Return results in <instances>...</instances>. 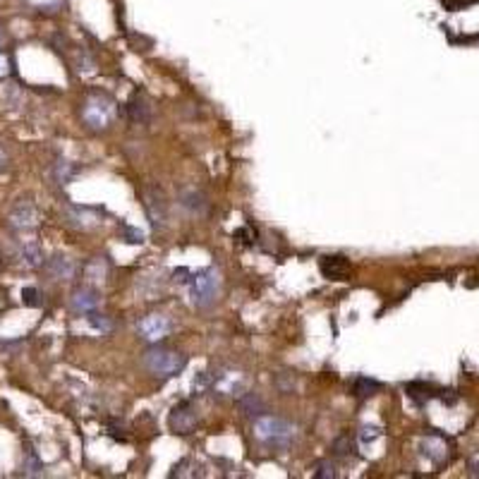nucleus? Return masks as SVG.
Listing matches in <instances>:
<instances>
[{
    "label": "nucleus",
    "mask_w": 479,
    "mask_h": 479,
    "mask_svg": "<svg viewBox=\"0 0 479 479\" xmlns=\"http://www.w3.org/2000/svg\"><path fill=\"white\" fill-rule=\"evenodd\" d=\"M89 326L94 331H98L101 336H106V333H111L113 331V321H111V317H106V314H98V312H91L89 317Z\"/></svg>",
    "instance_id": "b1692460"
},
{
    "label": "nucleus",
    "mask_w": 479,
    "mask_h": 479,
    "mask_svg": "<svg viewBox=\"0 0 479 479\" xmlns=\"http://www.w3.org/2000/svg\"><path fill=\"white\" fill-rule=\"evenodd\" d=\"M22 302L27 307H41V302H43L41 300V290H36V288H31V286L24 288L22 290Z\"/></svg>",
    "instance_id": "bb28decb"
},
{
    "label": "nucleus",
    "mask_w": 479,
    "mask_h": 479,
    "mask_svg": "<svg viewBox=\"0 0 479 479\" xmlns=\"http://www.w3.org/2000/svg\"><path fill=\"white\" fill-rule=\"evenodd\" d=\"M144 367H147L154 376L170 379V376H178L180 371H185L187 355H182L178 350L163 348V345H154V348H149L144 352Z\"/></svg>",
    "instance_id": "f03ea898"
},
{
    "label": "nucleus",
    "mask_w": 479,
    "mask_h": 479,
    "mask_svg": "<svg viewBox=\"0 0 479 479\" xmlns=\"http://www.w3.org/2000/svg\"><path fill=\"white\" fill-rule=\"evenodd\" d=\"M8 223L15 230H31L39 223V211L31 201H17L8 216Z\"/></svg>",
    "instance_id": "6e6552de"
},
{
    "label": "nucleus",
    "mask_w": 479,
    "mask_h": 479,
    "mask_svg": "<svg viewBox=\"0 0 479 479\" xmlns=\"http://www.w3.org/2000/svg\"><path fill=\"white\" fill-rule=\"evenodd\" d=\"M232 237H237L240 242H244V244H252V242H254V237H257V235H254V232H252L249 228H240V230H235V235H232Z\"/></svg>",
    "instance_id": "c756f323"
},
{
    "label": "nucleus",
    "mask_w": 479,
    "mask_h": 479,
    "mask_svg": "<svg viewBox=\"0 0 479 479\" xmlns=\"http://www.w3.org/2000/svg\"><path fill=\"white\" fill-rule=\"evenodd\" d=\"M20 254H22L24 266H29V269H39V266H43V264H46V259H43L41 244L34 242V240H27V242L22 244Z\"/></svg>",
    "instance_id": "a211bd4d"
},
{
    "label": "nucleus",
    "mask_w": 479,
    "mask_h": 479,
    "mask_svg": "<svg viewBox=\"0 0 479 479\" xmlns=\"http://www.w3.org/2000/svg\"><path fill=\"white\" fill-rule=\"evenodd\" d=\"M120 232H123L125 242H130V244H142L144 242V232L140 228H132V225H120Z\"/></svg>",
    "instance_id": "a878e982"
},
{
    "label": "nucleus",
    "mask_w": 479,
    "mask_h": 479,
    "mask_svg": "<svg viewBox=\"0 0 479 479\" xmlns=\"http://www.w3.org/2000/svg\"><path fill=\"white\" fill-rule=\"evenodd\" d=\"M142 199H144V211L151 220V228L154 230H163L168 225V201L166 194H163L159 187H144L142 190Z\"/></svg>",
    "instance_id": "39448f33"
},
{
    "label": "nucleus",
    "mask_w": 479,
    "mask_h": 479,
    "mask_svg": "<svg viewBox=\"0 0 479 479\" xmlns=\"http://www.w3.org/2000/svg\"><path fill=\"white\" fill-rule=\"evenodd\" d=\"M46 271L50 274V278H55V281H72L74 274H77V266H74V261L70 257L55 254L53 259H48Z\"/></svg>",
    "instance_id": "4468645a"
},
{
    "label": "nucleus",
    "mask_w": 479,
    "mask_h": 479,
    "mask_svg": "<svg viewBox=\"0 0 479 479\" xmlns=\"http://www.w3.org/2000/svg\"><path fill=\"white\" fill-rule=\"evenodd\" d=\"M3 96L10 103V108H17V106L22 103V94H20V89H17V86H5Z\"/></svg>",
    "instance_id": "cd10ccee"
},
{
    "label": "nucleus",
    "mask_w": 479,
    "mask_h": 479,
    "mask_svg": "<svg viewBox=\"0 0 479 479\" xmlns=\"http://www.w3.org/2000/svg\"><path fill=\"white\" fill-rule=\"evenodd\" d=\"M98 305H101L98 293H96V290H94V288H89V286L77 288V290H74V293H72V298H70L72 312L84 314V317H89L91 312H96V310H98Z\"/></svg>",
    "instance_id": "9d476101"
},
{
    "label": "nucleus",
    "mask_w": 479,
    "mask_h": 479,
    "mask_svg": "<svg viewBox=\"0 0 479 479\" xmlns=\"http://www.w3.org/2000/svg\"><path fill=\"white\" fill-rule=\"evenodd\" d=\"M237 407L244 417H252V419L261 417V415L266 412V402H264L259 398V393H254V390H244V393L237 398Z\"/></svg>",
    "instance_id": "dca6fc26"
},
{
    "label": "nucleus",
    "mask_w": 479,
    "mask_h": 479,
    "mask_svg": "<svg viewBox=\"0 0 479 479\" xmlns=\"http://www.w3.org/2000/svg\"><path fill=\"white\" fill-rule=\"evenodd\" d=\"M379 388L381 383L376 379H369V376H357V379L352 381V395H355V398H369V395H374Z\"/></svg>",
    "instance_id": "aec40b11"
},
{
    "label": "nucleus",
    "mask_w": 479,
    "mask_h": 479,
    "mask_svg": "<svg viewBox=\"0 0 479 479\" xmlns=\"http://www.w3.org/2000/svg\"><path fill=\"white\" fill-rule=\"evenodd\" d=\"M128 115L132 123H151V118H154V111H151V103L147 101L144 94H135L130 101H128Z\"/></svg>",
    "instance_id": "2eb2a0df"
},
{
    "label": "nucleus",
    "mask_w": 479,
    "mask_h": 479,
    "mask_svg": "<svg viewBox=\"0 0 479 479\" xmlns=\"http://www.w3.org/2000/svg\"><path fill=\"white\" fill-rule=\"evenodd\" d=\"M43 472V465L39 456L34 453V449H27L24 451V463H22V475L24 477H39Z\"/></svg>",
    "instance_id": "412c9836"
},
{
    "label": "nucleus",
    "mask_w": 479,
    "mask_h": 479,
    "mask_svg": "<svg viewBox=\"0 0 479 479\" xmlns=\"http://www.w3.org/2000/svg\"><path fill=\"white\" fill-rule=\"evenodd\" d=\"M254 434L261 444L271 446V449H288L298 436V427L281 417H274V415H261L254 419Z\"/></svg>",
    "instance_id": "f257e3e1"
},
{
    "label": "nucleus",
    "mask_w": 479,
    "mask_h": 479,
    "mask_svg": "<svg viewBox=\"0 0 479 479\" xmlns=\"http://www.w3.org/2000/svg\"><path fill=\"white\" fill-rule=\"evenodd\" d=\"M74 175H77V168H74L70 161H55L53 178H55V182H58V185H67V182H70Z\"/></svg>",
    "instance_id": "4be33fe9"
},
{
    "label": "nucleus",
    "mask_w": 479,
    "mask_h": 479,
    "mask_svg": "<svg viewBox=\"0 0 479 479\" xmlns=\"http://www.w3.org/2000/svg\"><path fill=\"white\" fill-rule=\"evenodd\" d=\"M419 451H422V456H424L427 460H432L434 465L446 463V460H449V453H451L449 441L441 436V434H429V436L422 439Z\"/></svg>",
    "instance_id": "1a4fd4ad"
},
{
    "label": "nucleus",
    "mask_w": 479,
    "mask_h": 479,
    "mask_svg": "<svg viewBox=\"0 0 479 479\" xmlns=\"http://www.w3.org/2000/svg\"><path fill=\"white\" fill-rule=\"evenodd\" d=\"M5 163H8V159H5V151H3V149H0V170H3V168H5Z\"/></svg>",
    "instance_id": "473e14b6"
},
{
    "label": "nucleus",
    "mask_w": 479,
    "mask_h": 479,
    "mask_svg": "<svg viewBox=\"0 0 479 479\" xmlns=\"http://www.w3.org/2000/svg\"><path fill=\"white\" fill-rule=\"evenodd\" d=\"M379 436H381L379 427H362V432H359V441H362V444H371V441H376Z\"/></svg>",
    "instance_id": "c85d7f7f"
},
{
    "label": "nucleus",
    "mask_w": 479,
    "mask_h": 479,
    "mask_svg": "<svg viewBox=\"0 0 479 479\" xmlns=\"http://www.w3.org/2000/svg\"><path fill=\"white\" fill-rule=\"evenodd\" d=\"M187 288H190V302L197 310H206L216 302L218 293H220V274L216 269H204L197 271V274H190V281H187Z\"/></svg>",
    "instance_id": "20e7f679"
},
{
    "label": "nucleus",
    "mask_w": 479,
    "mask_h": 479,
    "mask_svg": "<svg viewBox=\"0 0 479 479\" xmlns=\"http://www.w3.org/2000/svg\"><path fill=\"white\" fill-rule=\"evenodd\" d=\"M0 46H3V31H0Z\"/></svg>",
    "instance_id": "72a5a7b5"
},
{
    "label": "nucleus",
    "mask_w": 479,
    "mask_h": 479,
    "mask_svg": "<svg viewBox=\"0 0 479 479\" xmlns=\"http://www.w3.org/2000/svg\"><path fill=\"white\" fill-rule=\"evenodd\" d=\"M106 276H108V261L103 257H96L84 266V278L86 283H103Z\"/></svg>",
    "instance_id": "6ab92c4d"
},
{
    "label": "nucleus",
    "mask_w": 479,
    "mask_h": 479,
    "mask_svg": "<svg viewBox=\"0 0 479 479\" xmlns=\"http://www.w3.org/2000/svg\"><path fill=\"white\" fill-rule=\"evenodd\" d=\"M170 331V321L168 317H163V314H149V317H144L140 324H137V333L149 340V343H159L161 338H166Z\"/></svg>",
    "instance_id": "0eeeda50"
},
{
    "label": "nucleus",
    "mask_w": 479,
    "mask_h": 479,
    "mask_svg": "<svg viewBox=\"0 0 479 479\" xmlns=\"http://www.w3.org/2000/svg\"><path fill=\"white\" fill-rule=\"evenodd\" d=\"M319 271L326 276V278H333V281H343L345 276H350V261L345 259V257L340 254H329L324 257V259L319 261Z\"/></svg>",
    "instance_id": "ddd939ff"
},
{
    "label": "nucleus",
    "mask_w": 479,
    "mask_h": 479,
    "mask_svg": "<svg viewBox=\"0 0 479 479\" xmlns=\"http://www.w3.org/2000/svg\"><path fill=\"white\" fill-rule=\"evenodd\" d=\"M333 453H336L338 458H348L355 453V441L350 439V434H343V436H338L336 441H333Z\"/></svg>",
    "instance_id": "5701e85b"
},
{
    "label": "nucleus",
    "mask_w": 479,
    "mask_h": 479,
    "mask_svg": "<svg viewBox=\"0 0 479 479\" xmlns=\"http://www.w3.org/2000/svg\"><path fill=\"white\" fill-rule=\"evenodd\" d=\"M8 72H10V60L5 58V55H0V79L8 77Z\"/></svg>",
    "instance_id": "7c9ffc66"
},
{
    "label": "nucleus",
    "mask_w": 479,
    "mask_h": 479,
    "mask_svg": "<svg viewBox=\"0 0 479 479\" xmlns=\"http://www.w3.org/2000/svg\"><path fill=\"white\" fill-rule=\"evenodd\" d=\"M405 393H407V398H412L417 405H424L427 400L441 398V393H444V390H439L436 386L424 383V381H412V383H407V386H405Z\"/></svg>",
    "instance_id": "f3484780"
},
{
    "label": "nucleus",
    "mask_w": 479,
    "mask_h": 479,
    "mask_svg": "<svg viewBox=\"0 0 479 479\" xmlns=\"http://www.w3.org/2000/svg\"><path fill=\"white\" fill-rule=\"evenodd\" d=\"M178 201H180L182 209H185L187 213H192V216H204V213L209 211V199H206V194L194 190V187H190V190H182L178 194Z\"/></svg>",
    "instance_id": "f8f14e48"
},
{
    "label": "nucleus",
    "mask_w": 479,
    "mask_h": 479,
    "mask_svg": "<svg viewBox=\"0 0 479 479\" xmlns=\"http://www.w3.org/2000/svg\"><path fill=\"white\" fill-rule=\"evenodd\" d=\"M81 123L94 132L108 130L111 123L115 120V101L106 94H89L81 103Z\"/></svg>",
    "instance_id": "7ed1b4c3"
},
{
    "label": "nucleus",
    "mask_w": 479,
    "mask_h": 479,
    "mask_svg": "<svg viewBox=\"0 0 479 479\" xmlns=\"http://www.w3.org/2000/svg\"><path fill=\"white\" fill-rule=\"evenodd\" d=\"M65 218H67V223H70L72 228H79V230L96 228V225L101 223L98 213L94 209H86V206H67Z\"/></svg>",
    "instance_id": "9b49d317"
},
{
    "label": "nucleus",
    "mask_w": 479,
    "mask_h": 479,
    "mask_svg": "<svg viewBox=\"0 0 479 479\" xmlns=\"http://www.w3.org/2000/svg\"><path fill=\"white\" fill-rule=\"evenodd\" d=\"M312 477L314 479H336L338 477V468L331 463V460H319V463L314 465Z\"/></svg>",
    "instance_id": "393cba45"
},
{
    "label": "nucleus",
    "mask_w": 479,
    "mask_h": 479,
    "mask_svg": "<svg viewBox=\"0 0 479 479\" xmlns=\"http://www.w3.org/2000/svg\"><path fill=\"white\" fill-rule=\"evenodd\" d=\"M168 424H170V429L175 434H180V436H187V434H192L197 429L199 415H197V407L192 405V400H180L178 405L170 410Z\"/></svg>",
    "instance_id": "423d86ee"
},
{
    "label": "nucleus",
    "mask_w": 479,
    "mask_h": 479,
    "mask_svg": "<svg viewBox=\"0 0 479 479\" xmlns=\"http://www.w3.org/2000/svg\"><path fill=\"white\" fill-rule=\"evenodd\" d=\"M470 475H475V477H479V456L470 460Z\"/></svg>",
    "instance_id": "2f4dec72"
}]
</instances>
